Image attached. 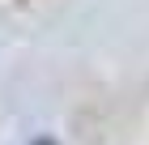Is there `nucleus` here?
<instances>
[{"mask_svg":"<svg viewBox=\"0 0 149 145\" xmlns=\"http://www.w3.org/2000/svg\"><path fill=\"white\" fill-rule=\"evenodd\" d=\"M30 145H60V141H56V137H34Z\"/></svg>","mask_w":149,"mask_h":145,"instance_id":"nucleus-1","label":"nucleus"}]
</instances>
